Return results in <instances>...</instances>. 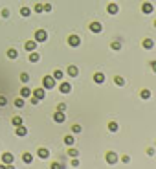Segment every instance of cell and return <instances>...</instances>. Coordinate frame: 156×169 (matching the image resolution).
Returning <instances> with one entry per match:
<instances>
[{
  "label": "cell",
  "instance_id": "6da1fadb",
  "mask_svg": "<svg viewBox=\"0 0 156 169\" xmlns=\"http://www.w3.org/2000/svg\"><path fill=\"white\" fill-rule=\"evenodd\" d=\"M42 88H44V90H52V88H55L53 76H44L42 77Z\"/></svg>",
  "mask_w": 156,
  "mask_h": 169
},
{
  "label": "cell",
  "instance_id": "7a4b0ae2",
  "mask_svg": "<svg viewBox=\"0 0 156 169\" xmlns=\"http://www.w3.org/2000/svg\"><path fill=\"white\" fill-rule=\"evenodd\" d=\"M105 160H107V164L114 166V164H118L119 156H118V153H114V151H107V153H105Z\"/></svg>",
  "mask_w": 156,
  "mask_h": 169
},
{
  "label": "cell",
  "instance_id": "3957f363",
  "mask_svg": "<svg viewBox=\"0 0 156 169\" xmlns=\"http://www.w3.org/2000/svg\"><path fill=\"white\" fill-rule=\"evenodd\" d=\"M35 41L37 42H46L48 41V33L44 31V29H37V31H35Z\"/></svg>",
  "mask_w": 156,
  "mask_h": 169
},
{
  "label": "cell",
  "instance_id": "277c9868",
  "mask_svg": "<svg viewBox=\"0 0 156 169\" xmlns=\"http://www.w3.org/2000/svg\"><path fill=\"white\" fill-rule=\"evenodd\" d=\"M31 96H35L39 101H42V99L46 97V90H44L42 87H39V88H35V90H31Z\"/></svg>",
  "mask_w": 156,
  "mask_h": 169
},
{
  "label": "cell",
  "instance_id": "5b68a950",
  "mask_svg": "<svg viewBox=\"0 0 156 169\" xmlns=\"http://www.w3.org/2000/svg\"><path fill=\"white\" fill-rule=\"evenodd\" d=\"M90 31L92 33H101L103 31V24L101 22H97V20H94V22H90Z\"/></svg>",
  "mask_w": 156,
  "mask_h": 169
},
{
  "label": "cell",
  "instance_id": "8992f818",
  "mask_svg": "<svg viewBox=\"0 0 156 169\" xmlns=\"http://www.w3.org/2000/svg\"><path fill=\"white\" fill-rule=\"evenodd\" d=\"M68 44H70L72 48H77L79 44H81V37L75 35V33H74V35H70V37H68Z\"/></svg>",
  "mask_w": 156,
  "mask_h": 169
},
{
  "label": "cell",
  "instance_id": "52a82bcc",
  "mask_svg": "<svg viewBox=\"0 0 156 169\" xmlns=\"http://www.w3.org/2000/svg\"><path fill=\"white\" fill-rule=\"evenodd\" d=\"M153 11H154V6H153L151 2H143V4H142V13H143V15H151Z\"/></svg>",
  "mask_w": 156,
  "mask_h": 169
},
{
  "label": "cell",
  "instance_id": "ba28073f",
  "mask_svg": "<svg viewBox=\"0 0 156 169\" xmlns=\"http://www.w3.org/2000/svg\"><path fill=\"white\" fill-rule=\"evenodd\" d=\"M107 13H108V15H118V13H119V6H118L116 2H110L108 6H107Z\"/></svg>",
  "mask_w": 156,
  "mask_h": 169
},
{
  "label": "cell",
  "instance_id": "9c48e42d",
  "mask_svg": "<svg viewBox=\"0 0 156 169\" xmlns=\"http://www.w3.org/2000/svg\"><path fill=\"white\" fill-rule=\"evenodd\" d=\"M59 92H61V94H70V92H72V84L66 83V81H63L61 84H59Z\"/></svg>",
  "mask_w": 156,
  "mask_h": 169
},
{
  "label": "cell",
  "instance_id": "30bf717a",
  "mask_svg": "<svg viewBox=\"0 0 156 169\" xmlns=\"http://www.w3.org/2000/svg\"><path fill=\"white\" fill-rule=\"evenodd\" d=\"M64 120H66V114H64V112L57 110V112L53 114V121H55V123H63Z\"/></svg>",
  "mask_w": 156,
  "mask_h": 169
},
{
  "label": "cell",
  "instance_id": "8fae6325",
  "mask_svg": "<svg viewBox=\"0 0 156 169\" xmlns=\"http://www.w3.org/2000/svg\"><path fill=\"white\" fill-rule=\"evenodd\" d=\"M37 156L41 158V160H46V158H50V151H48L46 147H41V149L37 151Z\"/></svg>",
  "mask_w": 156,
  "mask_h": 169
},
{
  "label": "cell",
  "instance_id": "7c38bea8",
  "mask_svg": "<svg viewBox=\"0 0 156 169\" xmlns=\"http://www.w3.org/2000/svg\"><path fill=\"white\" fill-rule=\"evenodd\" d=\"M94 83L95 84H103L105 83V74L103 72H95L94 74Z\"/></svg>",
  "mask_w": 156,
  "mask_h": 169
},
{
  "label": "cell",
  "instance_id": "4fadbf2b",
  "mask_svg": "<svg viewBox=\"0 0 156 169\" xmlns=\"http://www.w3.org/2000/svg\"><path fill=\"white\" fill-rule=\"evenodd\" d=\"M0 158H2V164H13V155L11 153H2Z\"/></svg>",
  "mask_w": 156,
  "mask_h": 169
},
{
  "label": "cell",
  "instance_id": "5bb4252c",
  "mask_svg": "<svg viewBox=\"0 0 156 169\" xmlns=\"http://www.w3.org/2000/svg\"><path fill=\"white\" fill-rule=\"evenodd\" d=\"M142 46L145 48V50H153L154 48V41H153V39H143V41H142Z\"/></svg>",
  "mask_w": 156,
  "mask_h": 169
},
{
  "label": "cell",
  "instance_id": "9a60e30c",
  "mask_svg": "<svg viewBox=\"0 0 156 169\" xmlns=\"http://www.w3.org/2000/svg\"><path fill=\"white\" fill-rule=\"evenodd\" d=\"M66 72H68V76H72V77H77V76H79V68L75 66V64H70Z\"/></svg>",
  "mask_w": 156,
  "mask_h": 169
},
{
  "label": "cell",
  "instance_id": "2e32d148",
  "mask_svg": "<svg viewBox=\"0 0 156 169\" xmlns=\"http://www.w3.org/2000/svg\"><path fill=\"white\" fill-rule=\"evenodd\" d=\"M151 96H153V92H151L149 88H142V90H140V97L145 99V101H147V99H151Z\"/></svg>",
  "mask_w": 156,
  "mask_h": 169
},
{
  "label": "cell",
  "instance_id": "e0dca14e",
  "mask_svg": "<svg viewBox=\"0 0 156 169\" xmlns=\"http://www.w3.org/2000/svg\"><path fill=\"white\" fill-rule=\"evenodd\" d=\"M24 48H26V52H35V48H37V41H28L26 44H24Z\"/></svg>",
  "mask_w": 156,
  "mask_h": 169
},
{
  "label": "cell",
  "instance_id": "ac0fdd59",
  "mask_svg": "<svg viewBox=\"0 0 156 169\" xmlns=\"http://www.w3.org/2000/svg\"><path fill=\"white\" fill-rule=\"evenodd\" d=\"M15 134H17V136H26V134H28V129L24 127V125H18L17 129H15Z\"/></svg>",
  "mask_w": 156,
  "mask_h": 169
},
{
  "label": "cell",
  "instance_id": "d6986e66",
  "mask_svg": "<svg viewBox=\"0 0 156 169\" xmlns=\"http://www.w3.org/2000/svg\"><path fill=\"white\" fill-rule=\"evenodd\" d=\"M107 127H108L110 132H118V131H119V123H118V121H108Z\"/></svg>",
  "mask_w": 156,
  "mask_h": 169
},
{
  "label": "cell",
  "instance_id": "ffe728a7",
  "mask_svg": "<svg viewBox=\"0 0 156 169\" xmlns=\"http://www.w3.org/2000/svg\"><path fill=\"white\" fill-rule=\"evenodd\" d=\"M39 61H41V53L29 52V63H39Z\"/></svg>",
  "mask_w": 156,
  "mask_h": 169
},
{
  "label": "cell",
  "instance_id": "44dd1931",
  "mask_svg": "<svg viewBox=\"0 0 156 169\" xmlns=\"http://www.w3.org/2000/svg\"><path fill=\"white\" fill-rule=\"evenodd\" d=\"M64 143H66L68 147H72L74 143H75V138L72 136V134H66V136H64Z\"/></svg>",
  "mask_w": 156,
  "mask_h": 169
},
{
  "label": "cell",
  "instance_id": "7402d4cb",
  "mask_svg": "<svg viewBox=\"0 0 156 169\" xmlns=\"http://www.w3.org/2000/svg\"><path fill=\"white\" fill-rule=\"evenodd\" d=\"M114 84L116 87H125V79L121 76H114Z\"/></svg>",
  "mask_w": 156,
  "mask_h": 169
},
{
  "label": "cell",
  "instance_id": "603a6c76",
  "mask_svg": "<svg viewBox=\"0 0 156 169\" xmlns=\"http://www.w3.org/2000/svg\"><path fill=\"white\" fill-rule=\"evenodd\" d=\"M110 48H112L114 52H119V50H121V41H112L110 42Z\"/></svg>",
  "mask_w": 156,
  "mask_h": 169
},
{
  "label": "cell",
  "instance_id": "cb8c5ba5",
  "mask_svg": "<svg viewBox=\"0 0 156 169\" xmlns=\"http://www.w3.org/2000/svg\"><path fill=\"white\" fill-rule=\"evenodd\" d=\"M31 96V90H29L28 87H22L20 88V97H29Z\"/></svg>",
  "mask_w": 156,
  "mask_h": 169
},
{
  "label": "cell",
  "instance_id": "d4e9b609",
  "mask_svg": "<svg viewBox=\"0 0 156 169\" xmlns=\"http://www.w3.org/2000/svg\"><path fill=\"white\" fill-rule=\"evenodd\" d=\"M7 57H9V59H17V57H18V52H17L15 48H9V50H7Z\"/></svg>",
  "mask_w": 156,
  "mask_h": 169
},
{
  "label": "cell",
  "instance_id": "484cf974",
  "mask_svg": "<svg viewBox=\"0 0 156 169\" xmlns=\"http://www.w3.org/2000/svg\"><path fill=\"white\" fill-rule=\"evenodd\" d=\"M68 156H72V158H77V156H79V151H77V149H75V147L72 145V147L68 149Z\"/></svg>",
  "mask_w": 156,
  "mask_h": 169
},
{
  "label": "cell",
  "instance_id": "4316f807",
  "mask_svg": "<svg viewBox=\"0 0 156 169\" xmlns=\"http://www.w3.org/2000/svg\"><path fill=\"white\" fill-rule=\"evenodd\" d=\"M22 160L26 162V164H31V162H33V155H31V153H24V155H22Z\"/></svg>",
  "mask_w": 156,
  "mask_h": 169
},
{
  "label": "cell",
  "instance_id": "83f0119b",
  "mask_svg": "<svg viewBox=\"0 0 156 169\" xmlns=\"http://www.w3.org/2000/svg\"><path fill=\"white\" fill-rule=\"evenodd\" d=\"M11 123H13L15 127L22 125V118H20V116H13V118H11Z\"/></svg>",
  "mask_w": 156,
  "mask_h": 169
},
{
  "label": "cell",
  "instance_id": "f1b7e54d",
  "mask_svg": "<svg viewBox=\"0 0 156 169\" xmlns=\"http://www.w3.org/2000/svg\"><path fill=\"white\" fill-rule=\"evenodd\" d=\"M63 76H64L63 70H55V72H53V79H55V81H61Z\"/></svg>",
  "mask_w": 156,
  "mask_h": 169
},
{
  "label": "cell",
  "instance_id": "f546056e",
  "mask_svg": "<svg viewBox=\"0 0 156 169\" xmlns=\"http://www.w3.org/2000/svg\"><path fill=\"white\" fill-rule=\"evenodd\" d=\"M15 107L17 108H24V97H17L15 99Z\"/></svg>",
  "mask_w": 156,
  "mask_h": 169
},
{
  "label": "cell",
  "instance_id": "4dcf8cb0",
  "mask_svg": "<svg viewBox=\"0 0 156 169\" xmlns=\"http://www.w3.org/2000/svg\"><path fill=\"white\" fill-rule=\"evenodd\" d=\"M20 15H22V17H29V15H31V9L24 6V7H20Z\"/></svg>",
  "mask_w": 156,
  "mask_h": 169
},
{
  "label": "cell",
  "instance_id": "1f68e13d",
  "mask_svg": "<svg viewBox=\"0 0 156 169\" xmlns=\"http://www.w3.org/2000/svg\"><path fill=\"white\" fill-rule=\"evenodd\" d=\"M50 169H64V166L61 162H52V166H50Z\"/></svg>",
  "mask_w": 156,
  "mask_h": 169
},
{
  "label": "cell",
  "instance_id": "d6a6232c",
  "mask_svg": "<svg viewBox=\"0 0 156 169\" xmlns=\"http://www.w3.org/2000/svg\"><path fill=\"white\" fill-rule=\"evenodd\" d=\"M81 131H83V127L79 125V123H75V125H72V132H74V134H77V132H81Z\"/></svg>",
  "mask_w": 156,
  "mask_h": 169
},
{
  "label": "cell",
  "instance_id": "836d02e7",
  "mask_svg": "<svg viewBox=\"0 0 156 169\" xmlns=\"http://www.w3.org/2000/svg\"><path fill=\"white\" fill-rule=\"evenodd\" d=\"M20 81H22V83H28V81H29V74L22 72V74H20Z\"/></svg>",
  "mask_w": 156,
  "mask_h": 169
},
{
  "label": "cell",
  "instance_id": "e575fe53",
  "mask_svg": "<svg viewBox=\"0 0 156 169\" xmlns=\"http://www.w3.org/2000/svg\"><path fill=\"white\" fill-rule=\"evenodd\" d=\"M119 160H121L123 164H130V156L129 155H121V156H119Z\"/></svg>",
  "mask_w": 156,
  "mask_h": 169
},
{
  "label": "cell",
  "instance_id": "d590c367",
  "mask_svg": "<svg viewBox=\"0 0 156 169\" xmlns=\"http://www.w3.org/2000/svg\"><path fill=\"white\" fill-rule=\"evenodd\" d=\"M33 11H35V13H42V4H35Z\"/></svg>",
  "mask_w": 156,
  "mask_h": 169
},
{
  "label": "cell",
  "instance_id": "8d00e7d4",
  "mask_svg": "<svg viewBox=\"0 0 156 169\" xmlns=\"http://www.w3.org/2000/svg\"><path fill=\"white\" fill-rule=\"evenodd\" d=\"M42 11L50 13V11H52V4H42Z\"/></svg>",
  "mask_w": 156,
  "mask_h": 169
},
{
  "label": "cell",
  "instance_id": "74e56055",
  "mask_svg": "<svg viewBox=\"0 0 156 169\" xmlns=\"http://www.w3.org/2000/svg\"><path fill=\"white\" fill-rule=\"evenodd\" d=\"M66 103H59V105H57V110H61V112H64V110H66Z\"/></svg>",
  "mask_w": 156,
  "mask_h": 169
},
{
  "label": "cell",
  "instance_id": "f35d334b",
  "mask_svg": "<svg viewBox=\"0 0 156 169\" xmlns=\"http://www.w3.org/2000/svg\"><path fill=\"white\" fill-rule=\"evenodd\" d=\"M70 166H72V167H79V158H72Z\"/></svg>",
  "mask_w": 156,
  "mask_h": 169
},
{
  "label": "cell",
  "instance_id": "ab89813d",
  "mask_svg": "<svg viewBox=\"0 0 156 169\" xmlns=\"http://www.w3.org/2000/svg\"><path fill=\"white\" fill-rule=\"evenodd\" d=\"M6 105H7V97L0 96V107H6Z\"/></svg>",
  "mask_w": 156,
  "mask_h": 169
},
{
  "label": "cell",
  "instance_id": "60d3db41",
  "mask_svg": "<svg viewBox=\"0 0 156 169\" xmlns=\"http://www.w3.org/2000/svg\"><path fill=\"white\" fill-rule=\"evenodd\" d=\"M154 153H156L154 147H147V155H149V156H154Z\"/></svg>",
  "mask_w": 156,
  "mask_h": 169
},
{
  "label": "cell",
  "instance_id": "b9f144b4",
  "mask_svg": "<svg viewBox=\"0 0 156 169\" xmlns=\"http://www.w3.org/2000/svg\"><path fill=\"white\" fill-rule=\"evenodd\" d=\"M149 66L153 68V72L156 74V59H154V61H151V63H149Z\"/></svg>",
  "mask_w": 156,
  "mask_h": 169
},
{
  "label": "cell",
  "instance_id": "7bdbcfd3",
  "mask_svg": "<svg viewBox=\"0 0 156 169\" xmlns=\"http://www.w3.org/2000/svg\"><path fill=\"white\" fill-rule=\"evenodd\" d=\"M2 17H4V18L9 17V9H2Z\"/></svg>",
  "mask_w": 156,
  "mask_h": 169
},
{
  "label": "cell",
  "instance_id": "ee69618b",
  "mask_svg": "<svg viewBox=\"0 0 156 169\" xmlns=\"http://www.w3.org/2000/svg\"><path fill=\"white\" fill-rule=\"evenodd\" d=\"M37 103H39V99L33 96V97H31V105H37Z\"/></svg>",
  "mask_w": 156,
  "mask_h": 169
},
{
  "label": "cell",
  "instance_id": "f6af8a7d",
  "mask_svg": "<svg viewBox=\"0 0 156 169\" xmlns=\"http://www.w3.org/2000/svg\"><path fill=\"white\" fill-rule=\"evenodd\" d=\"M0 169H7V166L6 164H0Z\"/></svg>",
  "mask_w": 156,
  "mask_h": 169
},
{
  "label": "cell",
  "instance_id": "bcb514c9",
  "mask_svg": "<svg viewBox=\"0 0 156 169\" xmlns=\"http://www.w3.org/2000/svg\"><path fill=\"white\" fill-rule=\"evenodd\" d=\"M6 166H7V169H15V167H13V164H6Z\"/></svg>",
  "mask_w": 156,
  "mask_h": 169
},
{
  "label": "cell",
  "instance_id": "7dc6e473",
  "mask_svg": "<svg viewBox=\"0 0 156 169\" xmlns=\"http://www.w3.org/2000/svg\"><path fill=\"white\" fill-rule=\"evenodd\" d=\"M154 28H156V20H154Z\"/></svg>",
  "mask_w": 156,
  "mask_h": 169
},
{
  "label": "cell",
  "instance_id": "c3c4849f",
  "mask_svg": "<svg viewBox=\"0 0 156 169\" xmlns=\"http://www.w3.org/2000/svg\"><path fill=\"white\" fill-rule=\"evenodd\" d=\"M112 2H116V0H112Z\"/></svg>",
  "mask_w": 156,
  "mask_h": 169
},
{
  "label": "cell",
  "instance_id": "681fc988",
  "mask_svg": "<svg viewBox=\"0 0 156 169\" xmlns=\"http://www.w3.org/2000/svg\"><path fill=\"white\" fill-rule=\"evenodd\" d=\"M154 145H156V142H154Z\"/></svg>",
  "mask_w": 156,
  "mask_h": 169
}]
</instances>
